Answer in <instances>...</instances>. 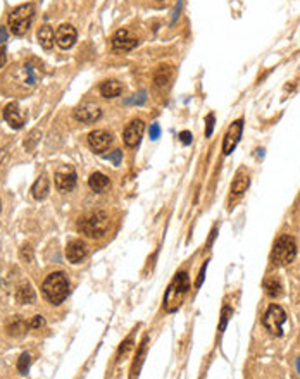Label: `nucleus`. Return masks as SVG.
<instances>
[{"label":"nucleus","instance_id":"obj_24","mask_svg":"<svg viewBox=\"0 0 300 379\" xmlns=\"http://www.w3.org/2000/svg\"><path fill=\"white\" fill-rule=\"evenodd\" d=\"M28 329H29V322H26L24 319H21V317H14V321L7 326V331H9V335H12V336L24 335V333H28Z\"/></svg>","mask_w":300,"mask_h":379},{"label":"nucleus","instance_id":"obj_5","mask_svg":"<svg viewBox=\"0 0 300 379\" xmlns=\"http://www.w3.org/2000/svg\"><path fill=\"white\" fill-rule=\"evenodd\" d=\"M295 257H297V243H295V240L288 235H281L280 238L276 240L275 247H273V252H271L273 264L288 265L295 260Z\"/></svg>","mask_w":300,"mask_h":379},{"label":"nucleus","instance_id":"obj_2","mask_svg":"<svg viewBox=\"0 0 300 379\" xmlns=\"http://www.w3.org/2000/svg\"><path fill=\"white\" fill-rule=\"evenodd\" d=\"M190 290V277L186 272H179L174 276L164 295V309L166 312H176L183 303V298Z\"/></svg>","mask_w":300,"mask_h":379},{"label":"nucleus","instance_id":"obj_17","mask_svg":"<svg viewBox=\"0 0 300 379\" xmlns=\"http://www.w3.org/2000/svg\"><path fill=\"white\" fill-rule=\"evenodd\" d=\"M48 191H50V183H48V178L45 174L38 176L35 183L31 186V195L35 200H45L48 197Z\"/></svg>","mask_w":300,"mask_h":379},{"label":"nucleus","instance_id":"obj_10","mask_svg":"<svg viewBox=\"0 0 300 379\" xmlns=\"http://www.w3.org/2000/svg\"><path fill=\"white\" fill-rule=\"evenodd\" d=\"M111 45L112 48L118 52H130L138 45V38L131 31H128V29H119V31H116V35L112 36Z\"/></svg>","mask_w":300,"mask_h":379},{"label":"nucleus","instance_id":"obj_6","mask_svg":"<svg viewBox=\"0 0 300 379\" xmlns=\"http://www.w3.org/2000/svg\"><path fill=\"white\" fill-rule=\"evenodd\" d=\"M287 322V314L280 305L273 303L269 309L266 310L264 319H262V326L271 333L273 336H281L283 335V324Z\"/></svg>","mask_w":300,"mask_h":379},{"label":"nucleus","instance_id":"obj_28","mask_svg":"<svg viewBox=\"0 0 300 379\" xmlns=\"http://www.w3.org/2000/svg\"><path fill=\"white\" fill-rule=\"evenodd\" d=\"M230 316H233V310L230 309V307H224L223 312H221V324H219V333L224 331V328H226L228 321H230Z\"/></svg>","mask_w":300,"mask_h":379},{"label":"nucleus","instance_id":"obj_27","mask_svg":"<svg viewBox=\"0 0 300 379\" xmlns=\"http://www.w3.org/2000/svg\"><path fill=\"white\" fill-rule=\"evenodd\" d=\"M29 362H31V359H29V354H21L19 360H17V371H19L21 374H26L29 369Z\"/></svg>","mask_w":300,"mask_h":379},{"label":"nucleus","instance_id":"obj_29","mask_svg":"<svg viewBox=\"0 0 300 379\" xmlns=\"http://www.w3.org/2000/svg\"><path fill=\"white\" fill-rule=\"evenodd\" d=\"M169 81V73H167V69L164 71V67H160V71L155 74V86H164Z\"/></svg>","mask_w":300,"mask_h":379},{"label":"nucleus","instance_id":"obj_21","mask_svg":"<svg viewBox=\"0 0 300 379\" xmlns=\"http://www.w3.org/2000/svg\"><path fill=\"white\" fill-rule=\"evenodd\" d=\"M16 300L17 303H21V305H28V303H35L36 300V295H35V290L31 288V284H21L19 288H17L16 291Z\"/></svg>","mask_w":300,"mask_h":379},{"label":"nucleus","instance_id":"obj_25","mask_svg":"<svg viewBox=\"0 0 300 379\" xmlns=\"http://www.w3.org/2000/svg\"><path fill=\"white\" fill-rule=\"evenodd\" d=\"M147 102V92H138V93H135V95H131L130 99H126L125 100V104L126 106H144V104Z\"/></svg>","mask_w":300,"mask_h":379},{"label":"nucleus","instance_id":"obj_37","mask_svg":"<svg viewBox=\"0 0 300 379\" xmlns=\"http://www.w3.org/2000/svg\"><path fill=\"white\" fill-rule=\"evenodd\" d=\"M149 134H150V140H157V138L160 136V126L159 125H152L150 126Z\"/></svg>","mask_w":300,"mask_h":379},{"label":"nucleus","instance_id":"obj_15","mask_svg":"<svg viewBox=\"0 0 300 379\" xmlns=\"http://www.w3.org/2000/svg\"><path fill=\"white\" fill-rule=\"evenodd\" d=\"M86 255H88V247L80 240H73L66 249V257L71 264H81Z\"/></svg>","mask_w":300,"mask_h":379},{"label":"nucleus","instance_id":"obj_7","mask_svg":"<svg viewBox=\"0 0 300 379\" xmlns=\"http://www.w3.org/2000/svg\"><path fill=\"white\" fill-rule=\"evenodd\" d=\"M55 188L62 193H67V191L74 190L76 186V171H74L73 166H61L55 171Z\"/></svg>","mask_w":300,"mask_h":379},{"label":"nucleus","instance_id":"obj_11","mask_svg":"<svg viewBox=\"0 0 300 379\" xmlns=\"http://www.w3.org/2000/svg\"><path fill=\"white\" fill-rule=\"evenodd\" d=\"M145 125L142 119H133L128 126L125 127V133H123V140H125V145L130 148L137 147L142 140V134H144Z\"/></svg>","mask_w":300,"mask_h":379},{"label":"nucleus","instance_id":"obj_39","mask_svg":"<svg viewBox=\"0 0 300 379\" xmlns=\"http://www.w3.org/2000/svg\"><path fill=\"white\" fill-rule=\"evenodd\" d=\"M181 5H183V0H178V5L174 7V12H172V19H171V24H174L176 19L179 17V10H181Z\"/></svg>","mask_w":300,"mask_h":379},{"label":"nucleus","instance_id":"obj_42","mask_svg":"<svg viewBox=\"0 0 300 379\" xmlns=\"http://www.w3.org/2000/svg\"><path fill=\"white\" fill-rule=\"evenodd\" d=\"M7 42V31H5V28H0V43H5Z\"/></svg>","mask_w":300,"mask_h":379},{"label":"nucleus","instance_id":"obj_41","mask_svg":"<svg viewBox=\"0 0 300 379\" xmlns=\"http://www.w3.org/2000/svg\"><path fill=\"white\" fill-rule=\"evenodd\" d=\"M9 155V147H3L0 148V166L3 164V160H5V157Z\"/></svg>","mask_w":300,"mask_h":379},{"label":"nucleus","instance_id":"obj_3","mask_svg":"<svg viewBox=\"0 0 300 379\" xmlns=\"http://www.w3.org/2000/svg\"><path fill=\"white\" fill-rule=\"evenodd\" d=\"M35 16V5L33 3H22L17 5L16 9H12V12L7 17V28L10 29V33L16 36H22L29 29Z\"/></svg>","mask_w":300,"mask_h":379},{"label":"nucleus","instance_id":"obj_14","mask_svg":"<svg viewBox=\"0 0 300 379\" xmlns=\"http://www.w3.org/2000/svg\"><path fill=\"white\" fill-rule=\"evenodd\" d=\"M3 119L14 129H21L22 125H24V116L21 114V109L16 102H10L5 106V109H3Z\"/></svg>","mask_w":300,"mask_h":379},{"label":"nucleus","instance_id":"obj_13","mask_svg":"<svg viewBox=\"0 0 300 379\" xmlns=\"http://www.w3.org/2000/svg\"><path fill=\"white\" fill-rule=\"evenodd\" d=\"M76 38H78V33L76 29H74V26L71 24H61L57 28V31H55V43L61 48H64V50L73 47Z\"/></svg>","mask_w":300,"mask_h":379},{"label":"nucleus","instance_id":"obj_4","mask_svg":"<svg viewBox=\"0 0 300 379\" xmlns=\"http://www.w3.org/2000/svg\"><path fill=\"white\" fill-rule=\"evenodd\" d=\"M78 230L83 233L88 238H100L104 236L109 230V217L106 212L99 211L85 216L83 219H80L78 223Z\"/></svg>","mask_w":300,"mask_h":379},{"label":"nucleus","instance_id":"obj_34","mask_svg":"<svg viewBox=\"0 0 300 379\" xmlns=\"http://www.w3.org/2000/svg\"><path fill=\"white\" fill-rule=\"evenodd\" d=\"M45 326V319L42 316H35L31 319V322H29V328L31 329H40Z\"/></svg>","mask_w":300,"mask_h":379},{"label":"nucleus","instance_id":"obj_33","mask_svg":"<svg viewBox=\"0 0 300 379\" xmlns=\"http://www.w3.org/2000/svg\"><path fill=\"white\" fill-rule=\"evenodd\" d=\"M131 347H133V340H131V338H128V340H126L125 341V343H123L121 345V347H119V352H118V357L119 359H121L123 357V355H126V354H128V350H130V348Z\"/></svg>","mask_w":300,"mask_h":379},{"label":"nucleus","instance_id":"obj_35","mask_svg":"<svg viewBox=\"0 0 300 379\" xmlns=\"http://www.w3.org/2000/svg\"><path fill=\"white\" fill-rule=\"evenodd\" d=\"M179 140H181L183 145H190L193 140V134L190 133V131H181V133H179Z\"/></svg>","mask_w":300,"mask_h":379},{"label":"nucleus","instance_id":"obj_43","mask_svg":"<svg viewBox=\"0 0 300 379\" xmlns=\"http://www.w3.org/2000/svg\"><path fill=\"white\" fill-rule=\"evenodd\" d=\"M297 369H299V373H300V359H297Z\"/></svg>","mask_w":300,"mask_h":379},{"label":"nucleus","instance_id":"obj_18","mask_svg":"<svg viewBox=\"0 0 300 379\" xmlns=\"http://www.w3.org/2000/svg\"><path fill=\"white\" fill-rule=\"evenodd\" d=\"M88 186L90 190L95 191V193H104V191L111 186V181H109V178L106 174H102V172H93L88 178Z\"/></svg>","mask_w":300,"mask_h":379},{"label":"nucleus","instance_id":"obj_9","mask_svg":"<svg viewBox=\"0 0 300 379\" xmlns=\"http://www.w3.org/2000/svg\"><path fill=\"white\" fill-rule=\"evenodd\" d=\"M242 133H243V119H238V121H235L233 125L228 127L226 134H224V140H223L224 155H230V153L236 148L240 138H242Z\"/></svg>","mask_w":300,"mask_h":379},{"label":"nucleus","instance_id":"obj_12","mask_svg":"<svg viewBox=\"0 0 300 379\" xmlns=\"http://www.w3.org/2000/svg\"><path fill=\"white\" fill-rule=\"evenodd\" d=\"M111 143H112V136H111V133L106 131V129H95V131H92V133L88 134L90 148H92L93 152H97V153L106 152V150L111 147Z\"/></svg>","mask_w":300,"mask_h":379},{"label":"nucleus","instance_id":"obj_26","mask_svg":"<svg viewBox=\"0 0 300 379\" xmlns=\"http://www.w3.org/2000/svg\"><path fill=\"white\" fill-rule=\"evenodd\" d=\"M145 352H147V338H145V340H144V343H142L140 350H138V354H137V360H138V364H135L133 369H131V373H133V376H138V371H140L142 362H144Z\"/></svg>","mask_w":300,"mask_h":379},{"label":"nucleus","instance_id":"obj_20","mask_svg":"<svg viewBox=\"0 0 300 379\" xmlns=\"http://www.w3.org/2000/svg\"><path fill=\"white\" fill-rule=\"evenodd\" d=\"M38 42L40 45L45 48V50H50L54 47V42H55V33H54V28L48 24H43L42 28L38 29Z\"/></svg>","mask_w":300,"mask_h":379},{"label":"nucleus","instance_id":"obj_19","mask_svg":"<svg viewBox=\"0 0 300 379\" xmlns=\"http://www.w3.org/2000/svg\"><path fill=\"white\" fill-rule=\"evenodd\" d=\"M123 93V85L116 80H107L100 85V95L104 99H116Z\"/></svg>","mask_w":300,"mask_h":379},{"label":"nucleus","instance_id":"obj_44","mask_svg":"<svg viewBox=\"0 0 300 379\" xmlns=\"http://www.w3.org/2000/svg\"><path fill=\"white\" fill-rule=\"evenodd\" d=\"M0 211H2V204H0Z\"/></svg>","mask_w":300,"mask_h":379},{"label":"nucleus","instance_id":"obj_32","mask_svg":"<svg viewBox=\"0 0 300 379\" xmlns=\"http://www.w3.org/2000/svg\"><path fill=\"white\" fill-rule=\"evenodd\" d=\"M19 257L22 258V260H26V262H31L33 260V250H31V247H29V245L22 247V249L19 250Z\"/></svg>","mask_w":300,"mask_h":379},{"label":"nucleus","instance_id":"obj_23","mask_svg":"<svg viewBox=\"0 0 300 379\" xmlns=\"http://www.w3.org/2000/svg\"><path fill=\"white\" fill-rule=\"evenodd\" d=\"M264 290L271 298H278V296L283 295V284H281V281L278 279V277L273 276L264 281Z\"/></svg>","mask_w":300,"mask_h":379},{"label":"nucleus","instance_id":"obj_36","mask_svg":"<svg viewBox=\"0 0 300 379\" xmlns=\"http://www.w3.org/2000/svg\"><path fill=\"white\" fill-rule=\"evenodd\" d=\"M109 159L112 160V164H114V166H119V164H121V159H123V152H121V150H114V152L109 155Z\"/></svg>","mask_w":300,"mask_h":379},{"label":"nucleus","instance_id":"obj_40","mask_svg":"<svg viewBox=\"0 0 300 379\" xmlns=\"http://www.w3.org/2000/svg\"><path fill=\"white\" fill-rule=\"evenodd\" d=\"M5 62H7V48L2 45V47H0V67L5 66Z\"/></svg>","mask_w":300,"mask_h":379},{"label":"nucleus","instance_id":"obj_30","mask_svg":"<svg viewBox=\"0 0 300 379\" xmlns=\"http://www.w3.org/2000/svg\"><path fill=\"white\" fill-rule=\"evenodd\" d=\"M214 123H216L214 114H209L207 118H205V138L212 136V131H214Z\"/></svg>","mask_w":300,"mask_h":379},{"label":"nucleus","instance_id":"obj_8","mask_svg":"<svg viewBox=\"0 0 300 379\" xmlns=\"http://www.w3.org/2000/svg\"><path fill=\"white\" fill-rule=\"evenodd\" d=\"M74 119L80 123H85V125H90V123H95L100 119L102 116V111L97 106L95 102H83L81 106H78L73 112Z\"/></svg>","mask_w":300,"mask_h":379},{"label":"nucleus","instance_id":"obj_31","mask_svg":"<svg viewBox=\"0 0 300 379\" xmlns=\"http://www.w3.org/2000/svg\"><path fill=\"white\" fill-rule=\"evenodd\" d=\"M42 136V133H40L38 129H35V131H31V134H29V140L28 141H24V147L28 148V150H31L33 147H35V143L38 141V138Z\"/></svg>","mask_w":300,"mask_h":379},{"label":"nucleus","instance_id":"obj_16","mask_svg":"<svg viewBox=\"0 0 300 379\" xmlns=\"http://www.w3.org/2000/svg\"><path fill=\"white\" fill-rule=\"evenodd\" d=\"M42 76V69H40L36 64L33 62H26L21 69V83L26 86H35L38 78Z\"/></svg>","mask_w":300,"mask_h":379},{"label":"nucleus","instance_id":"obj_22","mask_svg":"<svg viewBox=\"0 0 300 379\" xmlns=\"http://www.w3.org/2000/svg\"><path fill=\"white\" fill-rule=\"evenodd\" d=\"M249 185H250L249 174H243V172H238V176H236V179L233 181V185H231V193H233L235 197H242V195L247 191V188H249Z\"/></svg>","mask_w":300,"mask_h":379},{"label":"nucleus","instance_id":"obj_1","mask_svg":"<svg viewBox=\"0 0 300 379\" xmlns=\"http://www.w3.org/2000/svg\"><path fill=\"white\" fill-rule=\"evenodd\" d=\"M42 291L45 298L52 303V305H61L62 302L69 295V279L64 272H52L45 277L42 284Z\"/></svg>","mask_w":300,"mask_h":379},{"label":"nucleus","instance_id":"obj_38","mask_svg":"<svg viewBox=\"0 0 300 379\" xmlns=\"http://www.w3.org/2000/svg\"><path fill=\"white\" fill-rule=\"evenodd\" d=\"M205 271H207V262H205V264H204V265H202L200 272H198V277H197V284H195V286H197V288H200V286H202V283H204V277H205Z\"/></svg>","mask_w":300,"mask_h":379}]
</instances>
